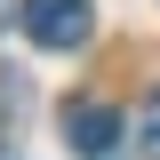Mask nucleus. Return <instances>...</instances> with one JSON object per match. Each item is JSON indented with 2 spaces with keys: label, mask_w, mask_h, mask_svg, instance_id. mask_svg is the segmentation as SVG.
<instances>
[{
  "label": "nucleus",
  "mask_w": 160,
  "mask_h": 160,
  "mask_svg": "<svg viewBox=\"0 0 160 160\" xmlns=\"http://www.w3.org/2000/svg\"><path fill=\"white\" fill-rule=\"evenodd\" d=\"M24 32H32V48L72 56V48H88V32H96V8H88V0H24Z\"/></svg>",
  "instance_id": "obj_1"
},
{
  "label": "nucleus",
  "mask_w": 160,
  "mask_h": 160,
  "mask_svg": "<svg viewBox=\"0 0 160 160\" xmlns=\"http://www.w3.org/2000/svg\"><path fill=\"white\" fill-rule=\"evenodd\" d=\"M64 144H72L80 160H120V144H128V120H120L112 104L80 96V104H64Z\"/></svg>",
  "instance_id": "obj_2"
},
{
  "label": "nucleus",
  "mask_w": 160,
  "mask_h": 160,
  "mask_svg": "<svg viewBox=\"0 0 160 160\" xmlns=\"http://www.w3.org/2000/svg\"><path fill=\"white\" fill-rule=\"evenodd\" d=\"M136 152H144V160H160V88L144 96V112H136Z\"/></svg>",
  "instance_id": "obj_3"
},
{
  "label": "nucleus",
  "mask_w": 160,
  "mask_h": 160,
  "mask_svg": "<svg viewBox=\"0 0 160 160\" xmlns=\"http://www.w3.org/2000/svg\"><path fill=\"white\" fill-rule=\"evenodd\" d=\"M8 8H16V0H0V24H8Z\"/></svg>",
  "instance_id": "obj_4"
},
{
  "label": "nucleus",
  "mask_w": 160,
  "mask_h": 160,
  "mask_svg": "<svg viewBox=\"0 0 160 160\" xmlns=\"http://www.w3.org/2000/svg\"><path fill=\"white\" fill-rule=\"evenodd\" d=\"M0 160H16V152H0Z\"/></svg>",
  "instance_id": "obj_5"
}]
</instances>
